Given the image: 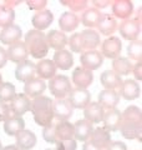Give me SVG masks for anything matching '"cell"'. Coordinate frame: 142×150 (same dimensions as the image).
<instances>
[{
  "label": "cell",
  "mask_w": 142,
  "mask_h": 150,
  "mask_svg": "<svg viewBox=\"0 0 142 150\" xmlns=\"http://www.w3.org/2000/svg\"><path fill=\"white\" fill-rule=\"evenodd\" d=\"M120 101V95L115 90H102L98 93V104L102 106L103 110H110V109H115L116 105Z\"/></svg>",
  "instance_id": "cell-22"
},
{
  "label": "cell",
  "mask_w": 142,
  "mask_h": 150,
  "mask_svg": "<svg viewBox=\"0 0 142 150\" xmlns=\"http://www.w3.org/2000/svg\"><path fill=\"white\" fill-rule=\"evenodd\" d=\"M22 35V31H21V28L19 25L15 24H11L9 26L3 28V30L0 31V41L3 44H6V45H11L14 43L20 40V38Z\"/></svg>",
  "instance_id": "cell-16"
},
{
  "label": "cell",
  "mask_w": 142,
  "mask_h": 150,
  "mask_svg": "<svg viewBox=\"0 0 142 150\" xmlns=\"http://www.w3.org/2000/svg\"><path fill=\"white\" fill-rule=\"evenodd\" d=\"M96 26L98 28V31H100L102 35L108 36V35H112L113 33L117 30V20H116V18H113L112 15L102 14Z\"/></svg>",
  "instance_id": "cell-29"
},
{
  "label": "cell",
  "mask_w": 142,
  "mask_h": 150,
  "mask_svg": "<svg viewBox=\"0 0 142 150\" xmlns=\"http://www.w3.org/2000/svg\"><path fill=\"white\" fill-rule=\"evenodd\" d=\"M56 149L55 150H76V140L70 139V140H61V142H56Z\"/></svg>",
  "instance_id": "cell-42"
},
{
  "label": "cell",
  "mask_w": 142,
  "mask_h": 150,
  "mask_svg": "<svg viewBox=\"0 0 142 150\" xmlns=\"http://www.w3.org/2000/svg\"><path fill=\"white\" fill-rule=\"evenodd\" d=\"M56 68L53 60L50 59H41L39 64H35V71L39 75V79H51L56 75Z\"/></svg>",
  "instance_id": "cell-23"
},
{
  "label": "cell",
  "mask_w": 142,
  "mask_h": 150,
  "mask_svg": "<svg viewBox=\"0 0 142 150\" xmlns=\"http://www.w3.org/2000/svg\"><path fill=\"white\" fill-rule=\"evenodd\" d=\"M67 43H69V46H70L71 51H74V53H84V48H82L80 33H75V34L71 35V38L69 39Z\"/></svg>",
  "instance_id": "cell-39"
},
{
  "label": "cell",
  "mask_w": 142,
  "mask_h": 150,
  "mask_svg": "<svg viewBox=\"0 0 142 150\" xmlns=\"http://www.w3.org/2000/svg\"><path fill=\"white\" fill-rule=\"evenodd\" d=\"M16 148L19 150H30L36 145V135L30 130H21L16 135Z\"/></svg>",
  "instance_id": "cell-21"
},
{
  "label": "cell",
  "mask_w": 142,
  "mask_h": 150,
  "mask_svg": "<svg viewBox=\"0 0 142 150\" xmlns=\"http://www.w3.org/2000/svg\"><path fill=\"white\" fill-rule=\"evenodd\" d=\"M79 23H80V19L75 13L65 11L61 14V16L59 19V26L63 30V33L74 31L79 26Z\"/></svg>",
  "instance_id": "cell-30"
},
{
  "label": "cell",
  "mask_w": 142,
  "mask_h": 150,
  "mask_svg": "<svg viewBox=\"0 0 142 150\" xmlns=\"http://www.w3.org/2000/svg\"><path fill=\"white\" fill-rule=\"evenodd\" d=\"M134 11V4L130 0H115L112 3V14L113 18L129 19Z\"/></svg>",
  "instance_id": "cell-17"
},
{
  "label": "cell",
  "mask_w": 142,
  "mask_h": 150,
  "mask_svg": "<svg viewBox=\"0 0 142 150\" xmlns=\"http://www.w3.org/2000/svg\"><path fill=\"white\" fill-rule=\"evenodd\" d=\"M8 62V55H6V50L1 48L0 46V69H1L3 67H5V64Z\"/></svg>",
  "instance_id": "cell-47"
},
{
  "label": "cell",
  "mask_w": 142,
  "mask_h": 150,
  "mask_svg": "<svg viewBox=\"0 0 142 150\" xmlns=\"http://www.w3.org/2000/svg\"><path fill=\"white\" fill-rule=\"evenodd\" d=\"M45 150H54V149H45Z\"/></svg>",
  "instance_id": "cell-53"
},
{
  "label": "cell",
  "mask_w": 142,
  "mask_h": 150,
  "mask_svg": "<svg viewBox=\"0 0 142 150\" xmlns=\"http://www.w3.org/2000/svg\"><path fill=\"white\" fill-rule=\"evenodd\" d=\"M106 150H127V146L122 142H111Z\"/></svg>",
  "instance_id": "cell-45"
},
{
  "label": "cell",
  "mask_w": 142,
  "mask_h": 150,
  "mask_svg": "<svg viewBox=\"0 0 142 150\" xmlns=\"http://www.w3.org/2000/svg\"><path fill=\"white\" fill-rule=\"evenodd\" d=\"M47 45L49 48H53L55 51L64 50V48L67 45V36L65 35V33L59 31V30H51L49 31V34L46 35Z\"/></svg>",
  "instance_id": "cell-24"
},
{
  "label": "cell",
  "mask_w": 142,
  "mask_h": 150,
  "mask_svg": "<svg viewBox=\"0 0 142 150\" xmlns=\"http://www.w3.org/2000/svg\"><path fill=\"white\" fill-rule=\"evenodd\" d=\"M112 71L116 73L118 76H121V75H129L132 71V64L129 60V58L118 56V58L113 59V62H112Z\"/></svg>",
  "instance_id": "cell-34"
},
{
  "label": "cell",
  "mask_w": 142,
  "mask_h": 150,
  "mask_svg": "<svg viewBox=\"0 0 142 150\" xmlns=\"http://www.w3.org/2000/svg\"><path fill=\"white\" fill-rule=\"evenodd\" d=\"M103 128L107 129L108 131H117L120 128V121H121V111L118 109H110L106 110L103 114Z\"/></svg>",
  "instance_id": "cell-26"
},
{
  "label": "cell",
  "mask_w": 142,
  "mask_h": 150,
  "mask_svg": "<svg viewBox=\"0 0 142 150\" xmlns=\"http://www.w3.org/2000/svg\"><path fill=\"white\" fill-rule=\"evenodd\" d=\"M82 150H100L98 148H96V146H93V145L91 144L87 140V142H85L84 143V146H82Z\"/></svg>",
  "instance_id": "cell-49"
},
{
  "label": "cell",
  "mask_w": 142,
  "mask_h": 150,
  "mask_svg": "<svg viewBox=\"0 0 142 150\" xmlns=\"http://www.w3.org/2000/svg\"><path fill=\"white\" fill-rule=\"evenodd\" d=\"M46 89V84L44 80H41L39 78H32L30 80H27L24 85V94L27 98H37L42 95V93Z\"/></svg>",
  "instance_id": "cell-19"
},
{
  "label": "cell",
  "mask_w": 142,
  "mask_h": 150,
  "mask_svg": "<svg viewBox=\"0 0 142 150\" xmlns=\"http://www.w3.org/2000/svg\"><path fill=\"white\" fill-rule=\"evenodd\" d=\"M118 130L121 131L122 137L129 140L136 138L141 139L142 111L138 106L130 105L124 110V112H121V121Z\"/></svg>",
  "instance_id": "cell-1"
},
{
  "label": "cell",
  "mask_w": 142,
  "mask_h": 150,
  "mask_svg": "<svg viewBox=\"0 0 142 150\" xmlns=\"http://www.w3.org/2000/svg\"><path fill=\"white\" fill-rule=\"evenodd\" d=\"M92 130H93V125L87 121L86 119H81V120H77L76 123L74 124V138L75 140H79V142H87L90 139L92 134Z\"/></svg>",
  "instance_id": "cell-15"
},
{
  "label": "cell",
  "mask_w": 142,
  "mask_h": 150,
  "mask_svg": "<svg viewBox=\"0 0 142 150\" xmlns=\"http://www.w3.org/2000/svg\"><path fill=\"white\" fill-rule=\"evenodd\" d=\"M55 129H56V124H54V123H51L49 125L44 126V130H42V138L45 139V142L51 143V144H55L56 143V133H55Z\"/></svg>",
  "instance_id": "cell-40"
},
{
  "label": "cell",
  "mask_w": 142,
  "mask_h": 150,
  "mask_svg": "<svg viewBox=\"0 0 142 150\" xmlns=\"http://www.w3.org/2000/svg\"><path fill=\"white\" fill-rule=\"evenodd\" d=\"M127 55L132 60H136L137 63H141L142 59V44L140 40L131 41V44L127 48Z\"/></svg>",
  "instance_id": "cell-38"
},
{
  "label": "cell",
  "mask_w": 142,
  "mask_h": 150,
  "mask_svg": "<svg viewBox=\"0 0 142 150\" xmlns=\"http://www.w3.org/2000/svg\"><path fill=\"white\" fill-rule=\"evenodd\" d=\"M81 36V43H82V48L84 51L87 50H95L100 45V35L97 31H95L92 29H85L84 31L80 33Z\"/></svg>",
  "instance_id": "cell-25"
},
{
  "label": "cell",
  "mask_w": 142,
  "mask_h": 150,
  "mask_svg": "<svg viewBox=\"0 0 142 150\" xmlns=\"http://www.w3.org/2000/svg\"><path fill=\"white\" fill-rule=\"evenodd\" d=\"M46 4H47L46 0H29V1H27L29 9H31V10H37V11L44 10Z\"/></svg>",
  "instance_id": "cell-43"
},
{
  "label": "cell",
  "mask_w": 142,
  "mask_h": 150,
  "mask_svg": "<svg viewBox=\"0 0 142 150\" xmlns=\"http://www.w3.org/2000/svg\"><path fill=\"white\" fill-rule=\"evenodd\" d=\"M102 14L100 13V10L95 8H87L86 10L82 13V16H81V23L87 26V28H93L97 25L98 20H100Z\"/></svg>",
  "instance_id": "cell-35"
},
{
  "label": "cell",
  "mask_w": 142,
  "mask_h": 150,
  "mask_svg": "<svg viewBox=\"0 0 142 150\" xmlns=\"http://www.w3.org/2000/svg\"><path fill=\"white\" fill-rule=\"evenodd\" d=\"M15 20V11L11 8L0 5V26L5 28L11 25Z\"/></svg>",
  "instance_id": "cell-36"
},
{
  "label": "cell",
  "mask_w": 142,
  "mask_h": 150,
  "mask_svg": "<svg viewBox=\"0 0 142 150\" xmlns=\"http://www.w3.org/2000/svg\"><path fill=\"white\" fill-rule=\"evenodd\" d=\"M80 62H81L82 68L92 71V70H96L102 65L103 56L100 51H97V50H87L81 54Z\"/></svg>",
  "instance_id": "cell-6"
},
{
  "label": "cell",
  "mask_w": 142,
  "mask_h": 150,
  "mask_svg": "<svg viewBox=\"0 0 142 150\" xmlns=\"http://www.w3.org/2000/svg\"><path fill=\"white\" fill-rule=\"evenodd\" d=\"M61 4L69 6L71 10L75 11V13H76V11H81V10H84V9H86V6H87V1H86V0H67V1L63 0Z\"/></svg>",
  "instance_id": "cell-41"
},
{
  "label": "cell",
  "mask_w": 142,
  "mask_h": 150,
  "mask_svg": "<svg viewBox=\"0 0 142 150\" xmlns=\"http://www.w3.org/2000/svg\"><path fill=\"white\" fill-rule=\"evenodd\" d=\"M140 94H141V89H140V85L137 84V81L131 80V79H127V80L122 81L118 95H122L124 99L135 100L140 96Z\"/></svg>",
  "instance_id": "cell-20"
},
{
  "label": "cell",
  "mask_w": 142,
  "mask_h": 150,
  "mask_svg": "<svg viewBox=\"0 0 142 150\" xmlns=\"http://www.w3.org/2000/svg\"><path fill=\"white\" fill-rule=\"evenodd\" d=\"M25 46L32 58L44 59L49 53V45H47L46 35L39 30H29L25 35Z\"/></svg>",
  "instance_id": "cell-3"
},
{
  "label": "cell",
  "mask_w": 142,
  "mask_h": 150,
  "mask_svg": "<svg viewBox=\"0 0 142 150\" xmlns=\"http://www.w3.org/2000/svg\"><path fill=\"white\" fill-rule=\"evenodd\" d=\"M53 112L54 118L60 121H67L74 112V108L67 99H56L53 101Z\"/></svg>",
  "instance_id": "cell-9"
},
{
  "label": "cell",
  "mask_w": 142,
  "mask_h": 150,
  "mask_svg": "<svg viewBox=\"0 0 142 150\" xmlns=\"http://www.w3.org/2000/svg\"><path fill=\"white\" fill-rule=\"evenodd\" d=\"M25 129V121L21 116L13 115L6 121H4V131L9 137H15L18 133Z\"/></svg>",
  "instance_id": "cell-32"
},
{
  "label": "cell",
  "mask_w": 142,
  "mask_h": 150,
  "mask_svg": "<svg viewBox=\"0 0 142 150\" xmlns=\"http://www.w3.org/2000/svg\"><path fill=\"white\" fill-rule=\"evenodd\" d=\"M70 104L72 105V108L75 109H85L91 101V94L87 89H72L71 93L69 94V99Z\"/></svg>",
  "instance_id": "cell-7"
},
{
  "label": "cell",
  "mask_w": 142,
  "mask_h": 150,
  "mask_svg": "<svg viewBox=\"0 0 142 150\" xmlns=\"http://www.w3.org/2000/svg\"><path fill=\"white\" fill-rule=\"evenodd\" d=\"M105 110L102 109V106L98 103H90V104L84 109V116L87 121L91 124H98L102 121Z\"/></svg>",
  "instance_id": "cell-27"
},
{
  "label": "cell",
  "mask_w": 142,
  "mask_h": 150,
  "mask_svg": "<svg viewBox=\"0 0 142 150\" xmlns=\"http://www.w3.org/2000/svg\"><path fill=\"white\" fill-rule=\"evenodd\" d=\"M30 111L34 115V120L37 125L46 126L53 123V100L49 96L40 95L35 98L30 104Z\"/></svg>",
  "instance_id": "cell-2"
},
{
  "label": "cell",
  "mask_w": 142,
  "mask_h": 150,
  "mask_svg": "<svg viewBox=\"0 0 142 150\" xmlns=\"http://www.w3.org/2000/svg\"><path fill=\"white\" fill-rule=\"evenodd\" d=\"M118 30H120V34L124 39L135 41V40H137V38H138L140 33H141L140 21L132 20V19L122 20L120 26H118Z\"/></svg>",
  "instance_id": "cell-5"
},
{
  "label": "cell",
  "mask_w": 142,
  "mask_h": 150,
  "mask_svg": "<svg viewBox=\"0 0 142 150\" xmlns=\"http://www.w3.org/2000/svg\"><path fill=\"white\" fill-rule=\"evenodd\" d=\"M53 21H54V15H53V13L50 10H47V9L37 11L31 19V24L34 25L35 30H39V31L47 29Z\"/></svg>",
  "instance_id": "cell-18"
},
{
  "label": "cell",
  "mask_w": 142,
  "mask_h": 150,
  "mask_svg": "<svg viewBox=\"0 0 142 150\" xmlns=\"http://www.w3.org/2000/svg\"><path fill=\"white\" fill-rule=\"evenodd\" d=\"M132 73L137 80H142V63H136L132 65Z\"/></svg>",
  "instance_id": "cell-46"
},
{
  "label": "cell",
  "mask_w": 142,
  "mask_h": 150,
  "mask_svg": "<svg viewBox=\"0 0 142 150\" xmlns=\"http://www.w3.org/2000/svg\"><path fill=\"white\" fill-rule=\"evenodd\" d=\"M56 142H61V140H70L74 139V124L69 123V121H60L56 124Z\"/></svg>",
  "instance_id": "cell-33"
},
{
  "label": "cell",
  "mask_w": 142,
  "mask_h": 150,
  "mask_svg": "<svg viewBox=\"0 0 142 150\" xmlns=\"http://www.w3.org/2000/svg\"><path fill=\"white\" fill-rule=\"evenodd\" d=\"M30 104L31 100L27 98L25 94H15V96L10 100V111L14 115L21 116L22 114H25L26 111L30 110Z\"/></svg>",
  "instance_id": "cell-12"
},
{
  "label": "cell",
  "mask_w": 142,
  "mask_h": 150,
  "mask_svg": "<svg viewBox=\"0 0 142 150\" xmlns=\"http://www.w3.org/2000/svg\"><path fill=\"white\" fill-rule=\"evenodd\" d=\"M3 149V146H1V142H0V150H1Z\"/></svg>",
  "instance_id": "cell-52"
},
{
  "label": "cell",
  "mask_w": 142,
  "mask_h": 150,
  "mask_svg": "<svg viewBox=\"0 0 142 150\" xmlns=\"http://www.w3.org/2000/svg\"><path fill=\"white\" fill-rule=\"evenodd\" d=\"M11 116L10 108L6 103H0V121H6Z\"/></svg>",
  "instance_id": "cell-44"
},
{
  "label": "cell",
  "mask_w": 142,
  "mask_h": 150,
  "mask_svg": "<svg viewBox=\"0 0 142 150\" xmlns=\"http://www.w3.org/2000/svg\"><path fill=\"white\" fill-rule=\"evenodd\" d=\"M35 64L30 62V60H25V62H21L16 65L15 69V78L16 80L26 83L27 80L35 78Z\"/></svg>",
  "instance_id": "cell-14"
},
{
  "label": "cell",
  "mask_w": 142,
  "mask_h": 150,
  "mask_svg": "<svg viewBox=\"0 0 142 150\" xmlns=\"http://www.w3.org/2000/svg\"><path fill=\"white\" fill-rule=\"evenodd\" d=\"M93 81L92 71L82 67H77L72 73V83L79 89H87Z\"/></svg>",
  "instance_id": "cell-13"
},
{
  "label": "cell",
  "mask_w": 142,
  "mask_h": 150,
  "mask_svg": "<svg viewBox=\"0 0 142 150\" xmlns=\"http://www.w3.org/2000/svg\"><path fill=\"white\" fill-rule=\"evenodd\" d=\"M122 50V43L117 36H108L101 45V54L108 59H116L120 56Z\"/></svg>",
  "instance_id": "cell-8"
},
{
  "label": "cell",
  "mask_w": 142,
  "mask_h": 150,
  "mask_svg": "<svg viewBox=\"0 0 142 150\" xmlns=\"http://www.w3.org/2000/svg\"><path fill=\"white\" fill-rule=\"evenodd\" d=\"M49 90L56 99H65L72 90V85L66 75H55L49 81Z\"/></svg>",
  "instance_id": "cell-4"
},
{
  "label": "cell",
  "mask_w": 142,
  "mask_h": 150,
  "mask_svg": "<svg viewBox=\"0 0 142 150\" xmlns=\"http://www.w3.org/2000/svg\"><path fill=\"white\" fill-rule=\"evenodd\" d=\"M3 83V78H1V74H0V84Z\"/></svg>",
  "instance_id": "cell-51"
},
{
  "label": "cell",
  "mask_w": 142,
  "mask_h": 150,
  "mask_svg": "<svg viewBox=\"0 0 142 150\" xmlns=\"http://www.w3.org/2000/svg\"><path fill=\"white\" fill-rule=\"evenodd\" d=\"M92 4L95 5V9H102V8H106L108 4H110V1H97V0H95V1H92Z\"/></svg>",
  "instance_id": "cell-48"
},
{
  "label": "cell",
  "mask_w": 142,
  "mask_h": 150,
  "mask_svg": "<svg viewBox=\"0 0 142 150\" xmlns=\"http://www.w3.org/2000/svg\"><path fill=\"white\" fill-rule=\"evenodd\" d=\"M15 85L11 83L0 84V103H8L15 96Z\"/></svg>",
  "instance_id": "cell-37"
},
{
  "label": "cell",
  "mask_w": 142,
  "mask_h": 150,
  "mask_svg": "<svg viewBox=\"0 0 142 150\" xmlns=\"http://www.w3.org/2000/svg\"><path fill=\"white\" fill-rule=\"evenodd\" d=\"M1 150H19L16 148V145H6L5 148H3Z\"/></svg>",
  "instance_id": "cell-50"
},
{
  "label": "cell",
  "mask_w": 142,
  "mask_h": 150,
  "mask_svg": "<svg viewBox=\"0 0 142 150\" xmlns=\"http://www.w3.org/2000/svg\"><path fill=\"white\" fill-rule=\"evenodd\" d=\"M6 55H8V59L10 60V62L19 64L21 62H25L29 53H27L25 43L19 40V41H16V43L9 45V48L6 50Z\"/></svg>",
  "instance_id": "cell-11"
},
{
  "label": "cell",
  "mask_w": 142,
  "mask_h": 150,
  "mask_svg": "<svg viewBox=\"0 0 142 150\" xmlns=\"http://www.w3.org/2000/svg\"><path fill=\"white\" fill-rule=\"evenodd\" d=\"M100 81L101 85L106 90H115V89H120L122 84V79L116 73H113L112 70H105L100 76Z\"/></svg>",
  "instance_id": "cell-31"
},
{
  "label": "cell",
  "mask_w": 142,
  "mask_h": 150,
  "mask_svg": "<svg viewBox=\"0 0 142 150\" xmlns=\"http://www.w3.org/2000/svg\"><path fill=\"white\" fill-rule=\"evenodd\" d=\"M89 142L100 150H106V148L111 143L110 131L105 129L103 126H98V128L92 130V134H91V137H90Z\"/></svg>",
  "instance_id": "cell-10"
},
{
  "label": "cell",
  "mask_w": 142,
  "mask_h": 150,
  "mask_svg": "<svg viewBox=\"0 0 142 150\" xmlns=\"http://www.w3.org/2000/svg\"><path fill=\"white\" fill-rule=\"evenodd\" d=\"M53 62L55 64L56 68H59L61 70H69L74 65V56L72 53L69 50H59L55 51Z\"/></svg>",
  "instance_id": "cell-28"
}]
</instances>
